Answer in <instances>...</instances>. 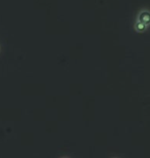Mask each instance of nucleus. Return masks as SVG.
<instances>
[{"label": "nucleus", "instance_id": "1", "mask_svg": "<svg viewBox=\"0 0 150 158\" xmlns=\"http://www.w3.org/2000/svg\"><path fill=\"white\" fill-rule=\"evenodd\" d=\"M139 22L145 24L146 26L149 25L150 24V14H148V12H144V14H142L141 17H140V21Z\"/></svg>", "mask_w": 150, "mask_h": 158}, {"label": "nucleus", "instance_id": "2", "mask_svg": "<svg viewBox=\"0 0 150 158\" xmlns=\"http://www.w3.org/2000/svg\"><path fill=\"white\" fill-rule=\"evenodd\" d=\"M146 29V25L141 23V22H138V23L136 24V30L138 31V32H143Z\"/></svg>", "mask_w": 150, "mask_h": 158}, {"label": "nucleus", "instance_id": "3", "mask_svg": "<svg viewBox=\"0 0 150 158\" xmlns=\"http://www.w3.org/2000/svg\"><path fill=\"white\" fill-rule=\"evenodd\" d=\"M61 158H68V157H67V156H64V157H61Z\"/></svg>", "mask_w": 150, "mask_h": 158}, {"label": "nucleus", "instance_id": "4", "mask_svg": "<svg viewBox=\"0 0 150 158\" xmlns=\"http://www.w3.org/2000/svg\"><path fill=\"white\" fill-rule=\"evenodd\" d=\"M114 158H117V157H114Z\"/></svg>", "mask_w": 150, "mask_h": 158}]
</instances>
